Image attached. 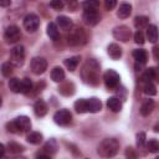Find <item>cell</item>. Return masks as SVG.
I'll use <instances>...</instances> for the list:
<instances>
[{
  "label": "cell",
  "mask_w": 159,
  "mask_h": 159,
  "mask_svg": "<svg viewBox=\"0 0 159 159\" xmlns=\"http://www.w3.org/2000/svg\"><path fill=\"white\" fill-rule=\"evenodd\" d=\"M53 120L58 125H68L72 120V114L67 109H60L53 114Z\"/></svg>",
  "instance_id": "cell-10"
},
{
  "label": "cell",
  "mask_w": 159,
  "mask_h": 159,
  "mask_svg": "<svg viewBox=\"0 0 159 159\" xmlns=\"http://www.w3.org/2000/svg\"><path fill=\"white\" fill-rule=\"evenodd\" d=\"M145 139H147V137H145L144 132H140V133L137 134V145H138V148H143L144 147Z\"/></svg>",
  "instance_id": "cell-39"
},
{
  "label": "cell",
  "mask_w": 159,
  "mask_h": 159,
  "mask_svg": "<svg viewBox=\"0 0 159 159\" xmlns=\"http://www.w3.org/2000/svg\"><path fill=\"white\" fill-rule=\"evenodd\" d=\"M42 139H43V137H42V134L40 132H30L27 134V137H26V140L30 144H35V145L40 144L42 142Z\"/></svg>",
  "instance_id": "cell-24"
},
{
  "label": "cell",
  "mask_w": 159,
  "mask_h": 159,
  "mask_svg": "<svg viewBox=\"0 0 159 159\" xmlns=\"http://www.w3.org/2000/svg\"><path fill=\"white\" fill-rule=\"evenodd\" d=\"M118 149H119V143L117 139L106 138L99 143L97 148V153L103 158H111L118 153Z\"/></svg>",
  "instance_id": "cell-2"
},
{
  "label": "cell",
  "mask_w": 159,
  "mask_h": 159,
  "mask_svg": "<svg viewBox=\"0 0 159 159\" xmlns=\"http://www.w3.org/2000/svg\"><path fill=\"white\" fill-rule=\"evenodd\" d=\"M82 19H83L84 24H87L89 26H94L101 21V16L97 11H84L82 15Z\"/></svg>",
  "instance_id": "cell-12"
},
{
  "label": "cell",
  "mask_w": 159,
  "mask_h": 159,
  "mask_svg": "<svg viewBox=\"0 0 159 159\" xmlns=\"http://www.w3.org/2000/svg\"><path fill=\"white\" fill-rule=\"evenodd\" d=\"M143 92L147 96H155L157 94V87L154 86L153 82H145L143 86Z\"/></svg>",
  "instance_id": "cell-33"
},
{
  "label": "cell",
  "mask_w": 159,
  "mask_h": 159,
  "mask_svg": "<svg viewBox=\"0 0 159 159\" xmlns=\"http://www.w3.org/2000/svg\"><path fill=\"white\" fill-rule=\"evenodd\" d=\"M47 70V61L43 57H34L31 60V71L35 75H42Z\"/></svg>",
  "instance_id": "cell-11"
},
{
  "label": "cell",
  "mask_w": 159,
  "mask_h": 159,
  "mask_svg": "<svg viewBox=\"0 0 159 159\" xmlns=\"http://www.w3.org/2000/svg\"><path fill=\"white\" fill-rule=\"evenodd\" d=\"M149 25V17L147 16H137L134 19V26L138 29V30H142V29H147Z\"/></svg>",
  "instance_id": "cell-26"
},
{
  "label": "cell",
  "mask_w": 159,
  "mask_h": 159,
  "mask_svg": "<svg viewBox=\"0 0 159 159\" xmlns=\"http://www.w3.org/2000/svg\"><path fill=\"white\" fill-rule=\"evenodd\" d=\"M14 72V65L11 62H4L1 65V73L4 77H10Z\"/></svg>",
  "instance_id": "cell-32"
},
{
  "label": "cell",
  "mask_w": 159,
  "mask_h": 159,
  "mask_svg": "<svg viewBox=\"0 0 159 159\" xmlns=\"http://www.w3.org/2000/svg\"><path fill=\"white\" fill-rule=\"evenodd\" d=\"M116 5H117V0H104V7L109 11L113 10L116 7Z\"/></svg>",
  "instance_id": "cell-41"
},
{
  "label": "cell",
  "mask_w": 159,
  "mask_h": 159,
  "mask_svg": "<svg viewBox=\"0 0 159 159\" xmlns=\"http://www.w3.org/2000/svg\"><path fill=\"white\" fill-rule=\"evenodd\" d=\"M107 52H108L109 57L113 58V60H118V58H120V56H122V48H120V46H119L118 43H114V42L108 46Z\"/></svg>",
  "instance_id": "cell-17"
},
{
  "label": "cell",
  "mask_w": 159,
  "mask_h": 159,
  "mask_svg": "<svg viewBox=\"0 0 159 159\" xmlns=\"http://www.w3.org/2000/svg\"><path fill=\"white\" fill-rule=\"evenodd\" d=\"M7 149H9V152H10V153H12V154H17V153L24 152V147H22L21 144L15 143V142L9 143V144H7Z\"/></svg>",
  "instance_id": "cell-35"
},
{
  "label": "cell",
  "mask_w": 159,
  "mask_h": 159,
  "mask_svg": "<svg viewBox=\"0 0 159 159\" xmlns=\"http://www.w3.org/2000/svg\"><path fill=\"white\" fill-rule=\"evenodd\" d=\"M134 41H135L137 43H139V45H143V43L145 42V37H144V34H143L140 30H138V31L134 34Z\"/></svg>",
  "instance_id": "cell-40"
},
{
  "label": "cell",
  "mask_w": 159,
  "mask_h": 159,
  "mask_svg": "<svg viewBox=\"0 0 159 159\" xmlns=\"http://www.w3.org/2000/svg\"><path fill=\"white\" fill-rule=\"evenodd\" d=\"M147 149L150 153L159 152V140H157V139H149V142L147 143Z\"/></svg>",
  "instance_id": "cell-36"
},
{
  "label": "cell",
  "mask_w": 159,
  "mask_h": 159,
  "mask_svg": "<svg viewBox=\"0 0 159 159\" xmlns=\"http://www.w3.org/2000/svg\"><path fill=\"white\" fill-rule=\"evenodd\" d=\"M154 107H155V103H154L153 99H145V101L142 103L139 112H140V114H142L143 117H147V116H149V114L153 112Z\"/></svg>",
  "instance_id": "cell-14"
},
{
  "label": "cell",
  "mask_w": 159,
  "mask_h": 159,
  "mask_svg": "<svg viewBox=\"0 0 159 159\" xmlns=\"http://www.w3.org/2000/svg\"><path fill=\"white\" fill-rule=\"evenodd\" d=\"M82 78L86 83L92 86L98 84L99 81V65L94 60H88L82 67Z\"/></svg>",
  "instance_id": "cell-1"
},
{
  "label": "cell",
  "mask_w": 159,
  "mask_h": 159,
  "mask_svg": "<svg viewBox=\"0 0 159 159\" xmlns=\"http://www.w3.org/2000/svg\"><path fill=\"white\" fill-rule=\"evenodd\" d=\"M86 41H87V34L81 27H76L71 30L67 35V42L71 46H80L86 43Z\"/></svg>",
  "instance_id": "cell-4"
},
{
  "label": "cell",
  "mask_w": 159,
  "mask_h": 159,
  "mask_svg": "<svg viewBox=\"0 0 159 159\" xmlns=\"http://www.w3.org/2000/svg\"><path fill=\"white\" fill-rule=\"evenodd\" d=\"M142 80L144 82H153V81L159 82V68H155V67L147 68V71L142 76Z\"/></svg>",
  "instance_id": "cell-13"
},
{
  "label": "cell",
  "mask_w": 159,
  "mask_h": 159,
  "mask_svg": "<svg viewBox=\"0 0 159 159\" xmlns=\"http://www.w3.org/2000/svg\"><path fill=\"white\" fill-rule=\"evenodd\" d=\"M47 104L45 103V101H42V99H39V101H36L35 102V104H34V112H35V114L37 116V117H43L46 113H47Z\"/></svg>",
  "instance_id": "cell-16"
},
{
  "label": "cell",
  "mask_w": 159,
  "mask_h": 159,
  "mask_svg": "<svg viewBox=\"0 0 159 159\" xmlns=\"http://www.w3.org/2000/svg\"><path fill=\"white\" fill-rule=\"evenodd\" d=\"M20 37H21V31L16 25H10L6 27V30L4 32V39L6 40V42L15 43L20 40Z\"/></svg>",
  "instance_id": "cell-6"
},
{
  "label": "cell",
  "mask_w": 159,
  "mask_h": 159,
  "mask_svg": "<svg viewBox=\"0 0 159 159\" xmlns=\"http://www.w3.org/2000/svg\"><path fill=\"white\" fill-rule=\"evenodd\" d=\"M51 78L53 82H62L65 80V72L61 67H55L51 71Z\"/></svg>",
  "instance_id": "cell-28"
},
{
  "label": "cell",
  "mask_w": 159,
  "mask_h": 159,
  "mask_svg": "<svg viewBox=\"0 0 159 159\" xmlns=\"http://www.w3.org/2000/svg\"><path fill=\"white\" fill-rule=\"evenodd\" d=\"M20 84H21V81L19 78H10L9 81V88L14 93H20Z\"/></svg>",
  "instance_id": "cell-34"
},
{
  "label": "cell",
  "mask_w": 159,
  "mask_h": 159,
  "mask_svg": "<svg viewBox=\"0 0 159 159\" xmlns=\"http://www.w3.org/2000/svg\"><path fill=\"white\" fill-rule=\"evenodd\" d=\"M130 36H132V31L125 25H120V26H117L113 29V37L116 40H119L122 42H127V41H129Z\"/></svg>",
  "instance_id": "cell-7"
},
{
  "label": "cell",
  "mask_w": 159,
  "mask_h": 159,
  "mask_svg": "<svg viewBox=\"0 0 159 159\" xmlns=\"http://www.w3.org/2000/svg\"><path fill=\"white\" fill-rule=\"evenodd\" d=\"M130 14H132V5H130V4L124 2V4L119 5L118 11H117V16H118L119 19H127Z\"/></svg>",
  "instance_id": "cell-19"
},
{
  "label": "cell",
  "mask_w": 159,
  "mask_h": 159,
  "mask_svg": "<svg viewBox=\"0 0 159 159\" xmlns=\"http://www.w3.org/2000/svg\"><path fill=\"white\" fill-rule=\"evenodd\" d=\"M32 89V82L30 78H24L21 80V84H20V93H24V94H27L30 93Z\"/></svg>",
  "instance_id": "cell-30"
},
{
  "label": "cell",
  "mask_w": 159,
  "mask_h": 159,
  "mask_svg": "<svg viewBox=\"0 0 159 159\" xmlns=\"http://www.w3.org/2000/svg\"><path fill=\"white\" fill-rule=\"evenodd\" d=\"M66 4H67V6L70 7V9H72V10H75L76 7H77V0H63Z\"/></svg>",
  "instance_id": "cell-42"
},
{
  "label": "cell",
  "mask_w": 159,
  "mask_h": 159,
  "mask_svg": "<svg viewBox=\"0 0 159 159\" xmlns=\"http://www.w3.org/2000/svg\"><path fill=\"white\" fill-rule=\"evenodd\" d=\"M47 35L51 40L53 41H57L58 37H60V34H58V29H57V24L55 22H50L47 25Z\"/></svg>",
  "instance_id": "cell-23"
},
{
  "label": "cell",
  "mask_w": 159,
  "mask_h": 159,
  "mask_svg": "<svg viewBox=\"0 0 159 159\" xmlns=\"http://www.w3.org/2000/svg\"><path fill=\"white\" fill-rule=\"evenodd\" d=\"M82 7L84 11H97L99 7V0H84L82 2Z\"/></svg>",
  "instance_id": "cell-25"
},
{
  "label": "cell",
  "mask_w": 159,
  "mask_h": 159,
  "mask_svg": "<svg viewBox=\"0 0 159 159\" xmlns=\"http://www.w3.org/2000/svg\"><path fill=\"white\" fill-rule=\"evenodd\" d=\"M0 157H5V147L4 144H0Z\"/></svg>",
  "instance_id": "cell-45"
},
{
  "label": "cell",
  "mask_w": 159,
  "mask_h": 159,
  "mask_svg": "<svg viewBox=\"0 0 159 159\" xmlns=\"http://www.w3.org/2000/svg\"><path fill=\"white\" fill-rule=\"evenodd\" d=\"M43 152H46L48 155H52L55 152H56V143L53 139H51L50 142H47L43 147Z\"/></svg>",
  "instance_id": "cell-37"
},
{
  "label": "cell",
  "mask_w": 159,
  "mask_h": 159,
  "mask_svg": "<svg viewBox=\"0 0 159 159\" xmlns=\"http://www.w3.org/2000/svg\"><path fill=\"white\" fill-rule=\"evenodd\" d=\"M152 51H153V57H154L155 60H158V61H159V45L154 46Z\"/></svg>",
  "instance_id": "cell-43"
},
{
  "label": "cell",
  "mask_w": 159,
  "mask_h": 159,
  "mask_svg": "<svg viewBox=\"0 0 159 159\" xmlns=\"http://www.w3.org/2000/svg\"><path fill=\"white\" fill-rule=\"evenodd\" d=\"M25 61V47L22 45H16L11 48L10 52V62L14 66H22Z\"/></svg>",
  "instance_id": "cell-5"
},
{
  "label": "cell",
  "mask_w": 159,
  "mask_h": 159,
  "mask_svg": "<svg viewBox=\"0 0 159 159\" xmlns=\"http://www.w3.org/2000/svg\"><path fill=\"white\" fill-rule=\"evenodd\" d=\"M101 108H102V103H101V101L98 98L92 97V98L88 99V112L97 113V112L101 111Z\"/></svg>",
  "instance_id": "cell-22"
},
{
  "label": "cell",
  "mask_w": 159,
  "mask_h": 159,
  "mask_svg": "<svg viewBox=\"0 0 159 159\" xmlns=\"http://www.w3.org/2000/svg\"><path fill=\"white\" fill-rule=\"evenodd\" d=\"M56 24H57V26H58L60 29H62V30H65V31H68V30H71V27H72V20H71L70 17L65 16V15L58 16V17L56 19Z\"/></svg>",
  "instance_id": "cell-15"
},
{
  "label": "cell",
  "mask_w": 159,
  "mask_h": 159,
  "mask_svg": "<svg viewBox=\"0 0 159 159\" xmlns=\"http://www.w3.org/2000/svg\"><path fill=\"white\" fill-rule=\"evenodd\" d=\"M40 26V19L36 14H27L24 17V27L29 32H35Z\"/></svg>",
  "instance_id": "cell-9"
},
{
  "label": "cell",
  "mask_w": 159,
  "mask_h": 159,
  "mask_svg": "<svg viewBox=\"0 0 159 159\" xmlns=\"http://www.w3.org/2000/svg\"><path fill=\"white\" fill-rule=\"evenodd\" d=\"M11 4V0H0V5L2 6V7H6V6H9Z\"/></svg>",
  "instance_id": "cell-44"
},
{
  "label": "cell",
  "mask_w": 159,
  "mask_h": 159,
  "mask_svg": "<svg viewBox=\"0 0 159 159\" xmlns=\"http://www.w3.org/2000/svg\"><path fill=\"white\" fill-rule=\"evenodd\" d=\"M50 6L55 10H62L65 6V1L63 0H51L50 1Z\"/></svg>",
  "instance_id": "cell-38"
},
{
  "label": "cell",
  "mask_w": 159,
  "mask_h": 159,
  "mask_svg": "<svg viewBox=\"0 0 159 159\" xmlns=\"http://www.w3.org/2000/svg\"><path fill=\"white\" fill-rule=\"evenodd\" d=\"M147 32H145V36L147 39L149 40V42H157L158 40V29L155 25H148V27L145 29Z\"/></svg>",
  "instance_id": "cell-21"
},
{
  "label": "cell",
  "mask_w": 159,
  "mask_h": 159,
  "mask_svg": "<svg viewBox=\"0 0 159 159\" xmlns=\"http://www.w3.org/2000/svg\"><path fill=\"white\" fill-rule=\"evenodd\" d=\"M58 92H60L61 94H65V96H71V94L75 92V87H73L72 83L66 82V83H63L62 86H60Z\"/></svg>",
  "instance_id": "cell-31"
},
{
  "label": "cell",
  "mask_w": 159,
  "mask_h": 159,
  "mask_svg": "<svg viewBox=\"0 0 159 159\" xmlns=\"http://www.w3.org/2000/svg\"><path fill=\"white\" fill-rule=\"evenodd\" d=\"M133 57H134L135 62L142 63V65L147 63V61H148V53H147L145 50H142V48L134 50V51H133Z\"/></svg>",
  "instance_id": "cell-20"
},
{
  "label": "cell",
  "mask_w": 159,
  "mask_h": 159,
  "mask_svg": "<svg viewBox=\"0 0 159 159\" xmlns=\"http://www.w3.org/2000/svg\"><path fill=\"white\" fill-rule=\"evenodd\" d=\"M75 109L77 113L88 112V99H77L75 102Z\"/></svg>",
  "instance_id": "cell-29"
},
{
  "label": "cell",
  "mask_w": 159,
  "mask_h": 159,
  "mask_svg": "<svg viewBox=\"0 0 159 159\" xmlns=\"http://www.w3.org/2000/svg\"><path fill=\"white\" fill-rule=\"evenodd\" d=\"M103 80H104V84L107 88L113 89L118 86L119 83V75L114 71V70H108L104 72L103 75Z\"/></svg>",
  "instance_id": "cell-8"
},
{
  "label": "cell",
  "mask_w": 159,
  "mask_h": 159,
  "mask_svg": "<svg viewBox=\"0 0 159 159\" xmlns=\"http://www.w3.org/2000/svg\"><path fill=\"white\" fill-rule=\"evenodd\" d=\"M6 128L9 132L11 133H26L31 129V122L30 118H27L26 116H20L17 118H15L14 120L6 123Z\"/></svg>",
  "instance_id": "cell-3"
},
{
  "label": "cell",
  "mask_w": 159,
  "mask_h": 159,
  "mask_svg": "<svg viewBox=\"0 0 159 159\" xmlns=\"http://www.w3.org/2000/svg\"><path fill=\"white\" fill-rule=\"evenodd\" d=\"M107 107H108V109H111L112 112L117 113V112H120V109H122V102H120V99L117 98V97H111V98H108V101H107Z\"/></svg>",
  "instance_id": "cell-18"
},
{
  "label": "cell",
  "mask_w": 159,
  "mask_h": 159,
  "mask_svg": "<svg viewBox=\"0 0 159 159\" xmlns=\"http://www.w3.org/2000/svg\"><path fill=\"white\" fill-rule=\"evenodd\" d=\"M80 60H81L80 56H73V57L66 58V60H65V66L72 72V71H75V70L77 68V66H78V63H80Z\"/></svg>",
  "instance_id": "cell-27"
}]
</instances>
